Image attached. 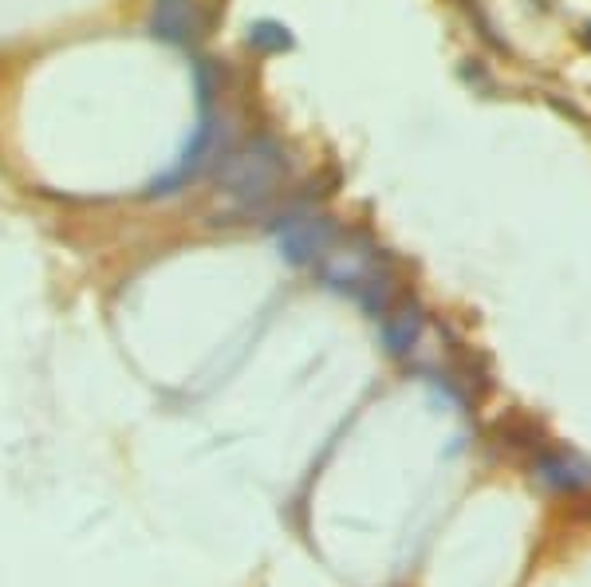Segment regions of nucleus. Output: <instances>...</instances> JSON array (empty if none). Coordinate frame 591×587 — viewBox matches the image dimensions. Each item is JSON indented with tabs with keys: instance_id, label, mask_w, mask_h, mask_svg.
Masks as SVG:
<instances>
[{
	"instance_id": "nucleus-1",
	"label": "nucleus",
	"mask_w": 591,
	"mask_h": 587,
	"mask_svg": "<svg viewBox=\"0 0 591 587\" xmlns=\"http://www.w3.org/2000/svg\"><path fill=\"white\" fill-rule=\"evenodd\" d=\"M217 178L225 194H233L237 201H264L284 178V146L276 138H253L241 150L225 154Z\"/></svg>"
},
{
	"instance_id": "nucleus-2",
	"label": "nucleus",
	"mask_w": 591,
	"mask_h": 587,
	"mask_svg": "<svg viewBox=\"0 0 591 587\" xmlns=\"http://www.w3.org/2000/svg\"><path fill=\"white\" fill-rule=\"evenodd\" d=\"M335 225L324 213H292L276 225V249L288 264H316L331 253Z\"/></svg>"
},
{
	"instance_id": "nucleus-3",
	"label": "nucleus",
	"mask_w": 591,
	"mask_h": 587,
	"mask_svg": "<svg viewBox=\"0 0 591 587\" xmlns=\"http://www.w3.org/2000/svg\"><path fill=\"white\" fill-rule=\"evenodd\" d=\"M532 477L556 493H588L591 489V461L572 450H540L532 457Z\"/></svg>"
},
{
	"instance_id": "nucleus-4",
	"label": "nucleus",
	"mask_w": 591,
	"mask_h": 587,
	"mask_svg": "<svg viewBox=\"0 0 591 587\" xmlns=\"http://www.w3.org/2000/svg\"><path fill=\"white\" fill-rule=\"evenodd\" d=\"M150 28L158 40L166 44H190L201 36V12H197V0H154L150 8Z\"/></svg>"
},
{
	"instance_id": "nucleus-5",
	"label": "nucleus",
	"mask_w": 591,
	"mask_h": 587,
	"mask_svg": "<svg viewBox=\"0 0 591 587\" xmlns=\"http://www.w3.org/2000/svg\"><path fill=\"white\" fill-rule=\"evenodd\" d=\"M422 335V312L414 304H402L394 312H383V343L391 355H410Z\"/></svg>"
},
{
	"instance_id": "nucleus-6",
	"label": "nucleus",
	"mask_w": 591,
	"mask_h": 587,
	"mask_svg": "<svg viewBox=\"0 0 591 587\" xmlns=\"http://www.w3.org/2000/svg\"><path fill=\"white\" fill-rule=\"evenodd\" d=\"M249 44H253L257 52L276 56V52H288V48H292V32H288L284 24H276V20H257V24L249 28Z\"/></svg>"
},
{
	"instance_id": "nucleus-7",
	"label": "nucleus",
	"mask_w": 591,
	"mask_h": 587,
	"mask_svg": "<svg viewBox=\"0 0 591 587\" xmlns=\"http://www.w3.org/2000/svg\"><path fill=\"white\" fill-rule=\"evenodd\" d=\"M588 48H591V24H588Z\"/></svg>"
}]
</instances>
